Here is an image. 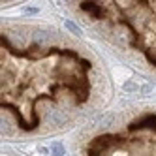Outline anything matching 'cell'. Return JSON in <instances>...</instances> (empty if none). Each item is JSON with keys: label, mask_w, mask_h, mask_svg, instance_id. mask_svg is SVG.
<instances>
[{"label": "cell", "mask_w": 156, "mask_h": 156, "mask_svg": "<svg viewBox=\"0 0 156 156\" xmlns=\"http://www.w3.org/2000/svg\"><path fill=\"white\" fill-rule=\"evenodd\" d=\"M36 151L40 152V156H49V154H51V149H49V147H38Z\"/></svg>", "instance_id": "8"}, {"label": "cell", "mask_w": 156, "mask_h": 156, "mask_svg": "<svg viewBox=\"0 0 156 156\" xmlns=\"http://www.w3.org/2000/svg\"><path fill=\"white\" fill-rule=\"evenodd\" d=\"M83 8L87 9V12H90L92 15H96V17H102V15H104V9L100 8V6H88V4H85Z\"/></svg>", "instance_id": "5"}, {"label": "cell", "mask_w": 156, "mask_h": 156, "mask_svg": "<svg viewBox=\"0 0 156 156\" xmlns=\"http://www.w3.org/2000/svg\"><path fill=\"white\" fill-rule=\"evenodd\" d=\"M64 27L68 28V30L72 32V34H75V36H81V28L77 27V25H73L72 21H64Z\"/></svg>", "instance_id": "6"}, {"label": "cell", "mask_w": 156, "mask_h": 156, "mask_svg": "<svg viewBox=\"0 0 156 156\" xmlns=\"http://www.w3.org/2000/svg\"><path fill=\"white\" fill-rule=\"evenodd\" d=\"M122 88H124V92H136V90H139V85H136L132 79H126L124 83H122Z\"/></svg>", "instance_id": "4"}, {"label": "cell", "mask_w": 156, "mask_h": 156, "mask_svg": "<svg viewBox=\"0 0 156 156\" xmlns=\"http://www.w3.org/2000/svg\"><path fill=\"white\" fill-rule=\"evenodd\" d=\"M2 133H6V136L12 133V124H9V120L6 117H2Z\"/></svg>", "instance_id": "7"}, {"label": "cell", "mask_w": 156, "mask_h": 156, "mask_svg": "<svg viewBox=\"0 0 156 156\" xmlns=\"http://www.w3.org/2000/svg\"><path fill=\"white\" fill-rule=\"evenodd\" d=\"M115 75L117 77H128L130 73H128V70H115Z\"/></svg>", "instance_id": "9"}, {"label": "cell", "mask_w": 156, "mask_h": 156, "mask_svg": "<svg viewBox=\"0 0 156 156\" xmlns=\"http://www.w3.org/2000/svg\"><path fill=\"white\" fill-rule=\"evenodd\" d=\"M32 38H34V41L36 43H49L51 41V34L47 30H41V28H38V30H34V34H32Z\"/></svg>", "instance_id": "2"}, {"label": "cell", "mask_w": 156, "mask_h": 156, "mask_svg": "<svg viewBox=\"0 0 156 156\" xmlns=\"http://www.w3.org/2000/svg\"><path fill=\"white\" fill-rule=\"evenodd\" d=\"M113 120H115V115H113V113H107V115H104L102 119H98L96 122H98L100 128H109L111 124H113Z\"/></svg>", "instance_id": "3"}, {"label": "cell", "mask_w": 156, "mask_h": 156, "mask_svg": "<svg viewBox=\"0 0 156 156\" xmlns=\"http://www.w3.org/2000/svg\"><path fill=\"white\" fill-rule=\"evenodd\" d=\"M151 90H152V88H151L149 85H145V87H141V88H139V92H143V94H147V92H151Z\"/></svg>", "instance_id": "10"}, {"label": "cell", "mask_w": 156, "mask_h": 156, "mask_svg": "<svg viewBox=\"0 0 156 156\" xmlns=\"http://www.w3.org/2000/svg\"><path fill=\"white\" fill-rule=\"evenodd\" d=\"M45 120L49 122V124L60 126V124H64V122L68 120V115H66L64 111H60V109H51V111L45 113Z\"/></svg>", "instance_id": "1"}]
</instances>
